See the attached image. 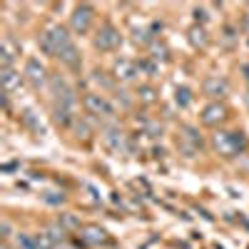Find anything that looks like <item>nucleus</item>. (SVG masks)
<instances>
[{
  "label": "nucleus",
  "mask_w": 249,
  "mask_h": 249,
  "mask_svg": "<svg viewBox=\"0 0 249 249\" xmlns=\"http://www.w3.org/2000/svg\"><path fill=\"white\" fill-rule=\"evenodd\" d=\"M242 72H244V80L249 82V62H247V65H242Z\"/></svg>",
  "instance_id": "nucleus-31"
},
{
  "label": "nucleus",
  "mask_w": 249,
  "mask_h": 249,
  "mask_svg": "<svg viewBox=\"0 0 249 249\" xmlns=\"http://www.w3.org/2000/svg\"><path fill=\"white\" fill-rule=\"evenodd\" d=\"M57 249H77V247H75V244H68V242H65V244H60Z\"/></svg>",
  "instance_id": "nucleus-32"
},
{
  "label": "nucleus",
  "mask_w": 249,
  "mask_h": 249,
  "mask_svg": "<svg viewBox=\"0 0 249 249\" xmlns=\"http://www.w3.org/2000/svg\"><path fill=\"white\" fill-rule=\"evenodd\" d=\"M244 105H247V110H249V92L244 95Z\"/></svg>",
  "instance_id": "nucleus-33"
},
{
  "label": "nucleus",
  "mask_w": 249,
  "mask_h": 249,
  "mask_svg": "<svg viewBox=\"0 0 249 249\" xmlns=\"http://www.w3.org/2000/svg\"><path fill=\"white\" fill-rule=\"evenodd\" d=\"M202 88H204V95H210L214 102H219V97H224L227 90H230V82L219 75H210V77H204Z\"/></svg>",
  "instance_id": "nucleus-10"
},
{
  "label": "nucleus",
  "mask_w": 249,
  "mask_h": 249,
  "mask_svg": "<svg viewBox=\"0 0 249 249\" xmlns=\"http://www.w3.org/2000/svg\"><path fill=\"white\" fill-rule=\"evenodd\" d=\"M140 65V72H144V75H150V77H157V72H160V65L155 62V57H147V60H142V62H137Z\"/></svg>",
  "instance_id": "nucleus-23"
},
{
  "label": "nucleus",
  "mask_w": 249,
  "mask_h": 249,
  "mask_svg": "<svg viewBox=\"0 0 249 249\" xmlns=\"http://www.w3.org/2000/svg\"><path fill=\"white\" fill-rule=\"evenodd\" d=\"M102 140H105L107 150H112V152H124V150L130 147V144H127V137H124L122 130H117V127H107L105 135H102Z\"/></svg>",
  "instance_id": "nucleus-14"
},
{
  "label": "nucleus",
  "mask_w": 249,
  "mask_h": 249,
  "mask_svg": "<svg viewBox=\"0 0 249 249\" xmlns=\"http://www.w3.org/2000/svg\"><path fill=\"white\" fill-rule=\"evenodd\" d=\"M43 202H45V204H55V207H57V204L65 202V195H62V192H45V195H43Z\"/></svg>",
  "instance_id": "nucleus-25"
},
{
  "label": "nucleus",
  "mask_w": 249,
  "mask_h": 249,
  "mask_svg": "<svg viewBox=\"0 0 249 249\" xmlns=\"http://www.w3.org/2000/svg\"><path fill=\"white\" fill-rule=\"evenodd\" d=\"M144 135H150V137H162V124L147 122V124H144Z\"/></svg>",
  "instance_id": "nucleus-27"
},
{
  "label": "nucleus",
  "mask_w": 249,
  "mask_h": 249,
  "mask_svg": "<svg viewBox=\"0 0 249 249\" xmlns=\"http://www.w3.org/2000/svg\"><path fill=\"white\" fill-rule=\"evenodd\" d=\"M160 30H162L160 23H150V25H144V28H135V43L137 45H150Z\"/></svg>",
  "instance_id": "nucleus-16"
},
{
  "label": "nucleus",
  "mask_w": 249,
  "mask_h": 249,
  "mask_svg": "<svg viewBox=\"0 0 249 249\" xmlns=\"http://www.w3.org/2000/svg\"><path fill=\"white\" fill-rule=\"evenodd\" d=\"M15 247H18V249H40V244H37V234L18 232V234H15Z\"/></svg>",
  "instance_id": "nucleus-18"
},
{
  "label": "nucleus",
  "mask_w": 249,
  "mask_h": 249,
  "mask_svg": "<svg viewBox=\"0 0 249 249\" xmlns=\"http://www.w3.org/2000/svg\"><path fill=\"white\" fill-rule=\"evenodd\" d=\"M0 232H3V237L8 239V237H10V224H8V222H3V224H0Z\"/></svg>",
  "instance_id": "nucleus-29"
},
{
  "label": "nucleus",
  "mask_w": 249,
  "mask_h": 249,
  "mask_svg": "<svg viewBox=\"0 0 249 249\" xmlns=\"http://www.w3.org/2000/svg\"><path fill=\"white\" fill-rule=\"evenodd\" d=\"M0 82H3V90L10 95V92H15L20 88V72H15L13 68L3 70V72H0Z\"/></svg>",
  "instance_id": "nucleus-17"
},
{
  "label": "nucleus",
  "mask_w": 249,
  "mask_h": 249,
  "mask_svg": "<svg viewBox=\"0 0 249 249\" xmlns=\"http://www.w3.org/2000/svg\"><path fill=\"white\" fill-rule=\"evenodd\" d=\"M112 70H115V77L122 80V82H132L140 75V65H137V62H132V60H127V57L115 60V68Z\"/></svg>",
  "instance_id": "nucleus-12"
},
{
  "label": "nucleus",
  "mask_w": 249,
  "mask_h": 249,
  "mask_svg": "<svg viewBox=\"0 0 249 249\" xmlns=\"http://www.w3.org/2000/svg\"><path fill=\"white\" fill-rule=\"evenodd\" d=\"M23 77L30 82L33 88H43L45 82L50 80L48 77V70H45V65L40 62L37 57H28L25 60V70H23Z\"/></svg>",
  "instance_id": "nucleus-7"
},
{
  "label": "nucleus",
  "mask_w": 249,
  "mask_h": 249,
  "mask_svg": "<svg viewBox=\"0 0 249 249\" xmlns=\"http://www.w3.org/2000/svg\"><path fill=\"white\" fill-rule=\"evenodd\" d=\"M57 224L62 227L65 232H72V230H82L80 227V217L77 214H72V212H62L60 217H57Z\"/></svg>",
  "instance_id": "nucleus-19"
},
{
  "label": "nucleus",
  "mask_w": 249,
  "mask_h": 249,
  "mask_svg": "<svg viewBox=\"0 0 249 249\" xmlns=\"http://www.w3.org/2000/svg\"><path fill=\"white\" fill-rule=\"evenodd\" d=\"M177 144H179V150H182L187 157H195V155L202 152L204 140H202V135H199L197 127H192V124H182V127H179V140H177Z\"/></svg>",
  "instance_id": "nucleus-4"
},
{
  "label": "nucleus",
  "mask_w": 249,
  "mask_h": 249,
  "mask_svg": "<svg viewBox=\"0 0 249 249\" xmlns=\"http://www.w3.org/2000/svg\"><path fill=\"white\" fill-rule=\"evenodd\" d=\"M23 122L28 124V127H30L35 135H43V132H45L43 122H37V117H35V112H33V110H25V112H23Z\"/></svg>",
  "instance_id": "nucleus-22"
},
{
  "label": "nucleus",
  "mask_w": 249,
  "mask_h": 249,
  "mask_svg": "<svg viewBox=\"0 0 249 249\" xmlns=\"http://www.w3.org/2000/svg\"><path fill=\"white\" fill-rule=\"evenodd\" d=\"M60 60L65 62L68 68H72V70H77V68H80V50L75 48V43H72V45H70L65 53L60 55Z\"/></svg>",
  "instance_id": "nucleus-20"
},
{
  "label": "nucleus",
  "mask_w": 249,
  "mask_h": 249,
  "mask_svg": "<svg viewBox=\"0 0 249 249\" xmlns=\"http://www.w3.org/2000/svg\"><path fill=\"white\" fill-rule=\"evenodd\" d=\"M120 45H122L120 30H117L112 23H102L100 30H97V35H95V48L102 50V53H112V50H117Z\"/></svg>",
  "instance_id": "nucleus-5"
},
{
  "label": "nucleus",
  "mask_w": 249,
  "mask_h": 249,
  "mask_svg": "<svg viewBox=\"0 0 249 249\" xmlns=\"http://www.w3.org/2000/svg\"><path fill=\"white\" fill-rule=\"evenodd\" d=\"M242 28H244V33L249 35V13L244 15V20H242Z\"/></svg>",
  "instance_id": "nucleus-30"
},
{
  "label": "nucleus",
  "mask_w": 249,
  "mask_h": 249,
  "mask_svg": "<svg viewBox=\"0 0 249 249\" xmlns=\"http://www.w3.org/2000/svg\"><path fill=\"white\" fill-rule=\"evenodd\" d=\"M195 20L197 23H207V10L204 8H195Z\"/></svg>",
  "instance_id": "nucleus-28"
},
{
  "label": "nucleus",
  "mask_w": 249,
  "mask_h": 249,
  "mask_svg": "<svg viewBox=\"0 0 249 249\" xmlns=\"http://www.w3.org/2000/svg\"><path fill=\"white\" fill-rule=\"evenodd\" d=\"M190 43H192V45H204V43H207L204 30H202L199 25H195V28L190 30Z\"/></svg>",
  "instance_id": "nucleus-24"
},
{
  "label": "nucleus",
  "mask_w": 249,
  "mask_h": 249,
  "mask_svg": "<svg viewBox=\"0 0 249 249\" xmlns=\"http://www.w3.org/2000/svg\"><path fill=\"white\" fill-rule=\"evenodd\" d=\"M55 122L62 124V127H70V124L77 122L75 117V105L70 102H55Z\"/></svg>",
  "instance_id": "nucleus-15"
},
{
  "label": "nucleus",
  "mask_w": 249,
  "mask_h": 249,
  "mask_svg": "<svg viewBox=\"0 0 249 249\" xmlns=\"http://www.w3.org/2000/svg\"><path fill=\"white\" fill-rule=\"evenodd\" d=\"M82 105H85V110L92 117H97V120H112L115 117L112 102L105 95H100V92H88L85 97H82Z\"/></svg>",
  "instance_id": "nucleus-3"
},
{
  "label": "nucleus",
  "mask_w": 249,
  "mask_h": 249,
  "mask_svg": "<svg viewBox=\"0 0 249 249\" xmlns=\"http://www.w3.org/2000/svg\"><path fill=\"white\" fill-rule=\"evenodd\" d=\"M224 117H227V107L222 105V102H210V105H204V107H202V112H199L202 124H210V127L219 124Z\"/></svg>",
  "instance_id": "nucleus-11"
},
{
  "label": "nucleus",
  "mask_w": 249,
  "mask_h": 249,
  "mask_svg": "<svg viewBox=\"0 0 249 249\" xmlns=\"http://www.w3.org/2000/svg\"><path fill=\"white\" fill-rule=\"evenodd\" d=\"M212 144L222 157H237L247 150V135L244 132H224V130H219L217 135H212Z\"/></svg>",
  "instance_id": "nucleus-2"
},
{
  "label": "nucleus",
  "mask_w": 249,
  "mask_h": 249,
  "mask_svg": "<svg viewBox=\"0 0 249 249\" xmlns=\"http://www.w3.org/2000/svg\"><path fill=\"white\" fill-rule=\"evenodd\" d=\"M80 239L85 244H90V247H105V244H110V234L102 230V227H97V224L82 227V230H80Z\"/></svg>",
  "instance_id": "nucleus-9"
},
{
  "label": "nucleus",
  "mask_w": 249,
  "mask_h": 249,
  "mask_svg": "<svg viewBox=\"0 0 249 249\" xmlns=\"http://www.w3.org/2000/svg\"><path fill=\"white\" fill-rule=\"evenodd\" d=\"M175 102H177V107H190L192 105V90L187 88V85H179L177 90H175Z\"/></svg>",
  "instance_id": "nucleus-21"
},
{
  "label": "nucleus",
  "mask_w": 249,
  "mask_h": 249,
  "mask_svg": "<svg viewBox=\"0 0 249 249\" xmlns=\"http://www.w3.org/2000/svg\"><path fill=\"white\" fill-rule=\"evenodd\" d=\"M3 249H10V247H8V244H3Z\"/></svg>",
  "instance_id": "nucleus-34"
},
{
  "label": "nucleus",
  "mask_w": 249,
  "mask_h": 249,
  "mask_svg": "<svg viewBox=\"0 0 249 249\" xmlns=\"http://www.w3.org/2000/svg\"><path fill=\"white\" fill-rule=\"evenodd\" d=\"M20 55V45L15 43V40L10 35L3 37V45H0V62H3V70H10L15 57Z\"/></svg>",
  "instance_id": "nucleus-13"
},
{
  "label": "nucleus",
  "mask_w": 249,
  "mask_h": 249,
  "mask_svg": "<svg viewBox=\"0 0 249 249\" xmlns=\"http://www.w3.org/2000/svg\"><path fill=\"white\" fill-rule=\"evenodd\" d=\"M70 45H72V37H70L68 28H62V25H50L43 35H40V48H43L48 55L60 57Z\"/></svg>",
  "instance_id": "nucleus-1"
},
{
  "label": "nucleus",
  "mask_w": 249,
  "mask_h": 249,
  "mask_svg": "<svg viewBox=\"0 0 249 249\" xmlns=\"http://www.w3.org/2000/svg\"><path fill=\"white\" fill-rule=\"evenodd\" d=\"M92 20H95V8L90 3H80V5H75V10L70 15V28L77 35H85L92 28Z\"/></svg>",
  "instance_id": "nucleus-6"
},
{
  "label": "nucleus",
  "mask_w": 249,
  "mask_h": 249,
  "mask_svg": "<svg viewBox=\"0 0 249 249\" xmlns=\"http://www.w3.org/2000/svg\"><path fill=\"white\" fill-rule=\"evenodd\" d=\"M48 85H50V92H53L55 102H70V105H75V102H77L72 88L68 85V80L62 77V75H50Z\"/></svg>",
  "instance_id": "nucleus-8"
},
{
  "label": "nucleus",
  "mask_w": 249,
  "mask_h": 249,
  "mask_svg": "<svg viewBox=\"0 0 249 249\" xmlns=\"http://www.w3.org/2000/svg\"><path fill=\"white\" fill-rule=\"evenodd\" d=\"M137 95H140V100H144V102H155V95H157V92H155V88H150V85H142Z\"/></svg>",
  "instance_id": "nucleus-26"
}]
</instances>
